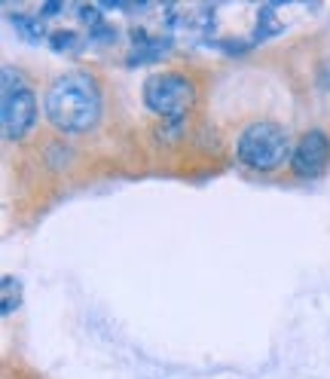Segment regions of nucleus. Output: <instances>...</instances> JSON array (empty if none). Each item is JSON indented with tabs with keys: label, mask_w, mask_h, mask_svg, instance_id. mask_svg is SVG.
<instances>
[{
	"label": "nucleus",
	"mask_w": 330,
	"mask_h": 379,
	"mask_svg": "<svg viewBox=\"0 0 330 379\" xmlns=\"http://www.w3.org/2000/svg\"><path fill=\"white\" fill-rule=\"evenodd\" d=\"M278 31H282V18H278V4H263L260 13H257V28H254L251 43H260V40L278 34Z\"/></svg>",
	"instance_id": "nucleus-8"
},
{
	"label": "nucleus",
	"mask_w": 330,
	"mask_h": 379,
	"mask_svg": "<svg viewBox=\"0 0 330 379\" xmlns=\"http://www.w3.org/2000/svg\"><path fill=\"white\" fill-rule=\"evenodd\" d=\"M61 9H65V4H40V18H46V16H58Z\"/></svg>",
	"instance_id": "nucleus-12"
},
{
	"label": "nucleus",
	"mask_w": 330,
	"mask_h": 379,
	"mask_svg": "<svg viewBox=\"0 0 330 379\" xmlns=\"http://www.w3.org/2000/svg\"><path fill=\"white\" fill-rule=\"evenodd\" d=\"M0 117H4V138L22 141L37 119V95L25 83L16 68H4V98H0Z\"/></svg>",
	"instance_id": "nucleus-4"
},
{
	"label": "nucleus",
	"mask_w": 330,
	"mask_h": 379,
	"mask_svg": "<svg viewBox=\"0 0 330 379\" xmlns=\"http://www.w3.org/2000/svg\"><path fill=\"white\" fill-rule=\"evenodd\" d=\"M141 98H144V105L156 117H162L165 122H181V119H187V114L193 110L196 98H199V89H196V80L187 74L156 70V74H150L144 80Z\"/></svg>",
	"instance_id": "nucleus-3"
},
{
	"label": "nucleus",
	"mask_w": 330,
	"mask_h": 379,
	"mask_svg": "<svg viewBox=\"0 0 330 379\" xmlns=\"http://www.w3.org/2000/svg\"><path fill=\"white\" fill-rule=\"evenodd\" d=\"M22 303V284L13 275H4V315H13Z\"/></svg>",
	"instance_id": "nucleus-10"
},
{
	"label": "nucleus",
	"mask_w": 330,
	"mask_h": 379,
	"mask_svg": "<svg viewBox=\"0 0 330 379\" xmlns=\"http://www.w3.org/2000/svg\"><path fill=\"white\" fill-rule=\"evenodd\" d=\"M291 135L275 119H254L235 138V159L251 171H275L284 162H291Z\"/></svg>",
	"instance_id": "nucleus-2"
},
{
	"label": "nucleus",
	"mask_w": 330,
	"mask_h": 379,
	"mask_svg": "<svg viewBox=\"0 0 330 379\" xmlns=\"http://www.w3.org/2000/svg\"><path fill=\"white\" fill-rule=\"evenodd\" d=\"M80 34L77 31H70V28H55V31H49V46L55 49V53H77L80 49Z\"/></svg>",
	"instance_id": "nucleus-9"
},
{
	"label": "nucleus",
	"mask_w": 330,
	"mask_h": 379,
	"mask_svg": "<svg viewBox=\"0 0 330 379\" xmlns=\"http://www.w3.org/2000/svg\"><path fill=\"white\" fill-rule=\"evenodd\" d=\"M327 166H330V138L321 129L303 132L291 153V171L297 178H321Z\"/></svg>",
	"instance_id": "nucleus-5"
},
{
	"label": "nucleus",
	"mask_w": 330,
	"mask_h": 379,
	"mask_svg": "<svg viewBox=\"0 0 330 379\" xmlns=\"http://www.w3.org/2000/svg\"><path fill=\"white\" fill-rule=\"evenodd\" d=\"M77 16H80V22L86 25L89 31L98 28L101 22H107V18H101V4H80L77 6Z\"/></svg>",
	"instance_id": "nucleus-11"
},
{
	"label": "nucleus",
	"mask_w": 330,
	"mask_h": 379,
	"mask_svg": "<svg viewBox=\"0 0 330 379\" xmlns=\"http://www.w3.org/2000/svg\"><path fill=\"white\" fill-rule=\"evenodd\" d=\"M101 86L86 70H68L46 89V119L65 135H82L101 119Z\"/></svg>",
	"instance_id": "nucleus-1"
},
{
	"label": "nucleus",
	"mask_w": 330,
	"mask_h": 379,
	"mask_svg": "<svg viewBox=\"0 0 330 379\" xmlns=\"http://www.w3.org/2000/svg\"><path fill=\"white\" fill-rule=\"evenodd\" d=\"M171 49L169 37H153L144 28L132 31V53H129V65H144V61H156Z\"/></svg>",
	"instance_id": "nucleus-6"
},
{
	"label": "nucleus",
	"mask_w": 330,
	"mask_h": 379,
	"mask_svg": "<svg viewBox=\"0 0 330 379\" xmlns=\"http://www.w3.org/2000/svg\"><path fill=\"white\" fill-rule=\"evenodd\" d=\"M6 13H9V9H6ZM9 22H13V28L28 40V43H40V40H49L46 18H40V16H25V13H9Z\"/></svg>",
	"instance_id": "nucleus-7"
}]
</instances>
